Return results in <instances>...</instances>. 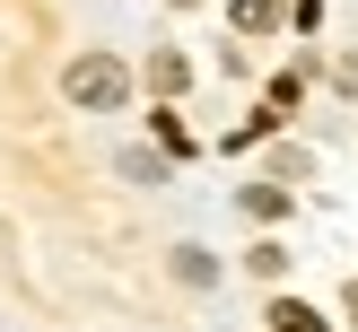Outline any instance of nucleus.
Listing matches in <instances>:
<instances>
[{
    "mask_svg": "<svg viewBox=\"0 0 358 332\" xmlns=\"http://www.w3.org/2000/svg\"><path fill=\"white\" fill-rule=\"evenodd\" d=\"M62 96L79 105V114H114V105L131 96V70H122L114 52H79V62L62 70Z\"/></svg>",
    "mask_w": 358,
    "mask_h": 332,
    "instance_id": "f257e3e1",
    "label": "nucleus"
},
{
    "mask_svg": "<svg viewBox=\"0 0 358 332\" xmlns=\"http://www.w3.org/2000/svg\"><path fill=\"white\" fill-rule=\"evenodd\" d=\"M350 324H358V289H350Z\"/></svg>",
    "mask_w": 358,
    "mask_h": 332,
    "instance_id": "9b49d317",
    "label": "nucleus"
},
{
    "mask_svg": "<svg viewBox=\"0 0 358 332\" xmlns=\"http://www.w3.org/2000/svg\"><path fill=\"white\" fill-rule=\"evenodd\" d=\"M280 27V0H236V35H271Z\"/></svg>",
    "mask_w": 358,
    "mask_h": 332,
    "instance_id": "423d86ee",
    "label": "nucleus"
},
{
    "mask_svg": "<svg viewBox=\"0 0 358 332\" xmlns=\"http://www.w3.org/2000/svg\"><path fill=\"white\" fill-rule=\"evenodd\" d=\"M166 9H201V0H166Z\"/></svg>",
    "mask_w": 358,
    "mask_h": 332,
    "instance_id": "9d476101",
    "label": "nucleus"
},
{
    "mask_svg": "<svg viewBox=\"0 0 358 332\" xmlns=\"http://www.w3.org/2000/svg\"><path fill=\"white\" fill-rule=\"evenodd\" d=\"M236 201H245V219H262V227H271V219H289V184H245Z\"/></svg>",
    "mask_w": 358,
    "mask_h": 332,
    "instance_id": "f03ea898",
    "label": "nucleus"
},
{
    "mask_svg": "<svg viewBox=\"0 0 358 332\" xmlns=\"http://www.w3.org/2000/svg\"><path fill=\"white\" fill-rule=\"evenodd\" d=\"M184 79H192L184 52H149V87H157V96H184Z\"/></svg>",
    "mask_w": 358,
    "mask_h": 332,
    "instance_id": "7ed1b4c3",
    "label": "nucleus"
},
{
    "mask_svg": "<svg viewBox=\"0 0 358 332\" xmlns=\"http://www.w3.org/2000/svg\"><path fill=\"white\" fill-rule=\"evenodd\" d=\"M271 332H324V315H315L306 297H280V306H271Z\"/></svg>",
    "mask_w": 358,
    "mask_h": 332,
    "instance_id": "39448f33",
    "label": "nucleus"
},
{
    "mask_svg": "<svg viewBox=\"0 0 358 332\" xmlns=\"http://www.w3.org/2000/svg\"><path fill=\"white\" fill-rule=\"evenodd\" d=\"M341 87H358V52H350V62H341Z\"/></svg>",
    "mask_w": 358,
    "mask_h": 332,
    "instance_id": "1a4fd4ad",
    "label": "nucleus"
},
{
    "mask_svg": "<svg viewBox=\"0 0 358 332\" xmlns=\"http://www.w3.org/2000/svg\"><path fill=\"white\" fill-rule=\"evenodd\" d=\"M245 271H254V280H280V271H289V254H280V245H271V236H262V245H254V254H245Z\"/></svg>",
    "mask_w": 358,
    "mask_h": 332,
    "instance_id": "6e6552de",
    "label": "nucleus"
},
{
    "mask_svg": "<svg viewBox=\"0 0 358 332\" xmlns=\"http://www.w3.org/2000/svg\"><path fill=\"white\" fill-rule=\"evenodd\" d=\"M175 280H184V289H210V280H219V262H210L201 245H175Z\"/></svg>",
    "mask_w": 358,
    "mask_h": 332,
    "instance_id": "20e7f679",
    "label": "nucleus"
},
{
    "mask_svg": "<svg viewBox=\"0 0 358 332\" xmlns=\"http://www.w3.org/2000/svg\"><path fill=\"white\" fill-rule=\"evenodd\" d=\"M122 175H131V184H157V175H166V157H157V149H122Z\"/></svg>",
    "mask_w": 358,
    "mask_h": 332,
    "instance_id": "0eeeda50",
    "label": "nucleus"
}]
</instances>
